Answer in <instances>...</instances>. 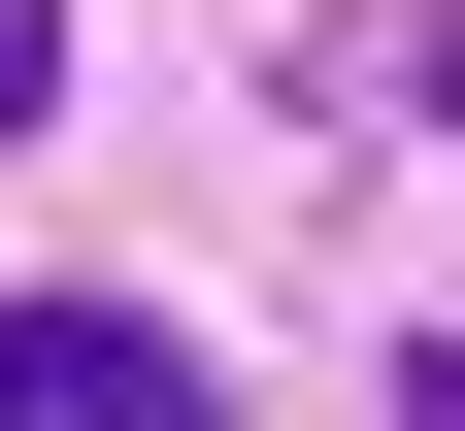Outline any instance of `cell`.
<instances>
[{
	"label": "cell",
	"mask_w": 465,
	"mask_h": 431,
	"mask_svg": "<svg viewBox=\"0 0 465 431\" xmlns=\"http://www.w3.org/2000/svg\"><path fill=\"white\" fill-rule=\"evenodd\" d=\"M399 431H465V332H432V365H399Z\"/></svg>",
	"instance_id": "obj_3"
},
{
	"label": "cell",
	"mask_w": 465,
	"mask_h": 431,
	"mask_svg": "<svg viewBox=\"0 0 465 431\" xmlns=\"http://www.w3.org/2000/svg\"><path fill=\"white\" fill-rule=\"evenodd\" d=\"M432 133H465V0H432Z\"/></svg>",
	"instance_id": "obj_4"
},
{
	"label": "cell",
	"mask_w": 465,
	"mask_h": 431,
	"mask_svg": "<svg viewBox=\"0 0 465 431\" xmlns=\"http://www.w3.org/2000/svg\"><path fill=\"white\" fill-rule=\"evenodd\" d=\"M0 431H200V365L134 299H0Z\"/></svg>",
	"instance_id": "obj_1"
},
{
	"label": "cell",
	"mask_w": 465,
	"mask_h": 431,
	"mask_svg": "<svg viewBox=\"0 0 465 431\" xmlns=\"http://www.w3.org/2000/svg\"><path fill=\"white\" fill-rule=\"evenodd\" d=\"M34 100H67V0H0V133H34Z\"/></svg>",
	"instance_id": "obj_2"
}]
</instances>
